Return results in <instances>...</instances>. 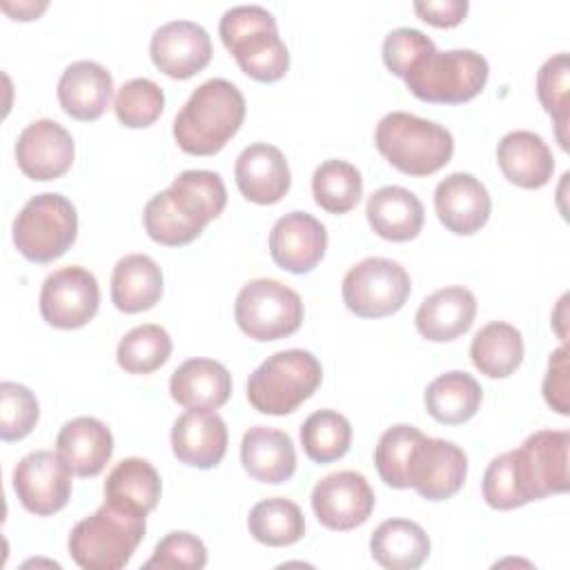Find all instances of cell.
<instances>
[{
    "instance_id": "obj_25",
    "label": "cell",
    "mask_w": 570,
    "mask_h": 570,
    "mask_svg": "<svg viewBox=\"0 0 570 570\" xmlns=\"http://www.w3.org/2000/svg\"><path fill=\"white\" fill-rule=\"evenodd\" d=\"M497 163L503 176L523 189H539L550 183L554 158L548 142L528 129L508 131L497 145Z\"/></svg>"
},
{
    "instance_id": "obj_36",
    "label": "cell",
    "mask_w": 570,
    "mask_h": 570,
    "mask_svg": "<svg viewBox=\"0 0 570 570\" xmlns=\"http://www.w3.org/2000/svg\"><path fill=\"white\" fill-rule=\"evenodd\" d=\"M352 425L336 410H316L301 425V445L314 463H332L347 454Z\"/></svg>"
},
{
    "instance_id": "obj_23",
    "label": "cell",
    "mask_w": 570,
    "mask_h": 570,
    "mask_svg": "<svg viewBox=\"0 0 570 570\" xmlns=\"http://www.w3.org/2000/svg\"><path fill=\"white\" fill-rule=\"evenodd\" d=\"M111 94V73L94 60L71 62L58 80L60 107L76 120H98L107 111Z\"/></svg>"
},
{
    "instance_id": "obj_3",
    "label": "cell",
    "mask_w": 570,
    "mask_h": 570,
    "mask_svg": "<svg viewBox=\"0 0 570 570\" xmlns=\"http://www.w3.org/2000/svg\"><path fill=\"white\" fill-rule=\"evenodd\" d=\"M225 49L258 82H276L289 69V51L278 36L276 18L261 4H236L218 24Z\"/></svg>"
},
{
    "instance_id": "obj_30",
    "label": "cell",
    "mask_w": 570,
    "mask_h": 570,
    "mask_svg": "<svg viewBox=\"0 0 570 570\" xmlns=\"http://www.w3.org/2000/svg\"><path fill=\"white\" fill-rule=\"evenodd\" d=\"M160 474L140 456L122 459L111 468L105 481V501L138 514H149L160 499Z\"/></svg>"
},
{
    "instance_id": "obj_21",
    "label": "cell",
    "mask_w": 570,
    "mask_h": 570,
    "mask_svg": "<svg viewBox=\"0 0 570 570\" xmlns=\"http://www.w3.org/2000/svg\"><path fill=\"white\" fill-rule=\"evenodd\" d=\"M234 176L240 194L256 205L278 203L292 183L283 151L269 142H252L245 147L236 158Z\"/></svg>"
},
{
    "instance_id": "obj_41",
    "label": "cell",
    "mask_w": 570,
    "mask_h": 570,
    "mask_svg": "<svg viewBox=\"0 0 570 570\" xmlns=\"http://www.w3.org/2000/svg\"><path fill=\"white\" fill-rule=\"evenodd\" d=\"M40 403L36 394L20 383L2 381L0 383V439L20 441L38 423Z\"/></svg>"
},
{
    "instance_id": "obj_27",
    "label": "cell",
    "mask_w": 570,
    "mask_h": 570,
    "mask_svg": "<svg viewBox=\"0 0 570 570\" xmlns=\"http://www.w3.org/2000/svg\"><path fill=\"white\" fill-rule=\"evenodd\" d=\"M365 216L381 238L405 243L419 236L425 209L414 191L399 185H385L370 194Z\"/></svg>"
},
{
    "instance_id": "obj_7",
    "label": "cell",
    "mask_w": 570,
    "mask_h": 570,
    "mask_svg": "<svg viewBox=\"0 0 570 570\" xmlns=\"http://www.w3.org/2000/svg\"><path fill=\"white\" fill-rule=\"evenodd\" d=\"M13 245L31 263L60 258L76 240L78 214L73 203L56 191L31 196L13 218Z\"/></svg>"
},
{
    "instance_id": "obj_28",
    "label": "cell",
    "mask_w": 570,
    "mask_h": 570,
    "mask_svg": "<svg viewBox=\"0 0 570 570\" xmlns=\"http://www.w3.org/2000/svg\"><path fill=\"white\" fill-rule=\"evenodd\" d=\"M169 394L187 410H218L232 394V374L214 358H187L171 372Z\"/></svg>"
},
{
    "instance_id": "obj_2",
    "label": "cell",
    "mask_w": 570,
    "mask_h": 570,
    "mask_svg": "<svg viewBox=\"0 0 570 570\" xmlns=\"http://www.w3.org/2000/svg\"><path fill=\"white\" fill-rule=\"evenodd\" d=\"M245 120V96L225 78H209L194 89L174 118V140L185 154L220 151Z\"/></svg>"
},
{
    "instance_id": "obj_8",
    "label": "cell",
    "mask_w": 570,
    "mask_h": 570,
    "mask_svg": "<svg viewBox=\"0 0 570 570\" xmlns=\"http://www.w3.org/2000/svg\"><path fill=\"white\" fill-rule=\"evenodd\" d=\"M488 73V60L474 49H436L403 80L419 100L461 105L483 91Z\"/></svg>"
},
{
    "instance_id": "obj_4",
    "label": "cell",
    "mask_w": 570,
    "mask_h": 570,
    "mask_svg": "<svg viewBox=\"0 0 570 570\" xmlns=\"http://www.w3.org/2000/svg\"><path fill=\"white\" fill-rule=\"evenodd\" d=\"M374 145L392 167L407 176H430L454 154L450 129L407 111L385 114L376 125Z\"/></svg>"
},
{
    "instance_id": "obj_13",
    "label": "cell",
    "mask_w": 570,
    "mask_h": 570,
    "mask_svg": "<svg viewBox=\"0 0 570 570\" xmlns=\"http://www.w3.org/2000/svg\"><path fill=\"white\" fill-rule=\"evenodd\" d=\"M71 470L58 452L33 450L13 468V490L24 510L38 517L60 512L71 497Z\"/></svg>"
},
{
    "instance_id": "obj_18",
    "label": "cell",
    "mask_w": 570,
    "mask_h": 570,
    "mask_svg": "<svg viewBox=\"0 0 570 570\" xmlns=\"http://www.w3.org/2000/svg\"><path fill=\"white\" fill-rule=\"evenodd\" d=\"M327 249L325 225L307 212L281 216L269 232L272 261L292 274L312 272Z\"/></svg>"
},
{
    "instance_id": "obj_43",
    "label": "cell",
    "mask_w": 570,
    "mask_h": 570,
    "mask_svg": "<svg viewBox=\"0 0 570 570\" xmlns=\"http://www.w3.org/2000/svg\"><path fill=\"white\" fill-rule=\"evenodd\" d=\"M207 563V548L205 543L185 530H174L165 534L158 543L154 554L145 561V570L151 568H189L198 570Z\"/></svg>"
},
{
    "instance_id": "obj_6",
    "label": "cell",
    "mask_w": 570,
    "mask_h": 570,
    "mask_svg": "<svg viewBox=\"0 0 570 570\" xmlns=\"http://www.w3.org/2000/svg\"><path fill=\"white\" fill-rule=\"evenodd\" d=\"M323 381L318 358L307 350H281L267 356L247 379V401L254 410L285 416L307 401Z\"/></svg>"
},
{
    "instance_id": "obj_32",
    "label": "cell",
    "mask_w": 570,
    "mask_h": 570,
    "mask_svg": "<svg viewBox=\"0 0 570 570\" xmlns=\"http://www.w3.org/2000/svg\"><path fill=\"white\" fill-rule=\"evenodd\" d=\"M483 399L479 381L461 370L445 372L428 383L423 403L432 419L445 425H459L470 421Z\"/></svg>"
},
{
    "instance_id": "obj_34",
    "label": "cell",
    "mask_w": 570,
    "mask_h": 570,
    "mask_svg": "<svg viewBox=\"0 0 570 570\" xmlns=\"http://www.w3.org/2000/svg\"><path fill=\"white\" fill-rule=\"evenodd\" d=\"M247 528L258 543L283 548L301 541L305 534V519L294 501L285 497H269L252 505Z\"/></svg>"
},
{
    "instance_id": "obj_20",
    "label": "cell",
    "mask_w": 570,
    "mask_h": 570,
    "mask_svg": "<svg viewBox=\"0 0 570 570\" xmlns=\"http://www.w3.org/2000/svg\"><path fill=\"white\" fill-rule=\"evenodd\" d=\"M434 209L439 220L450 232L468 236L488 223L492 200L485 185L476 176L454 171L439 180L434 189Z\"/></svg>"
},
{
    "instance_id": "obj_38",
    "label": "cell",
    "mask_w": 570,
    "mask_h": 570,
    "mask_svg": "<svg viewBox=\"0 0 570 570\" xmlns=\"http://www.w3.org/2000/svg\"><path fill=\"white\" fill-rule=\"evenodd\" d=\"M421 436L423 432L407 423L392 425L381 434L374 448V465L379 476L385 481V485L396 490L407 488V479H405L407 461Z\"/></svg>"
},
{
    "instance_id": "obj_47",
    "label": "cell",
    "mask_w": 570,
    "mask_h": 570,
    "mask_svg": "<svg viewBox=\"0 0 570 570\" xmlns=\"http://www.w3.org/2000/svg\"><path fill=\"white\" fill-rule=\"evenodd\" d=\"M2 9L7 13H11L16 20H33L40 11L47 9V2L45 0H40V2H18V4L2 2Z\"/></svg>"
},
{
    "instance_id": "obj_11",
    "label": "cell",
    "mask_w": 570,
    "mask_h": 570,
    "mask_svg": "<svg viewBox=\"0 0 570 570\" xmlns=\"http://www.w3.org/2000/svg\"><path fill=\"white\" fill-rule=\"evenodd\" d=\"M410 289L405 267L383 256H370L352 265L341 285L345 307L361 318H383L399 312Z\"/></svg>"
},
{
    "instance_id": "obj_10",
    "label": "cell",
    "mask_w": 570,
    "mask_h": 570,
    "mask_svg": "<svg viewBox=\"0 0 570 570\" xmlns=\"http://www.w3.org/2000/svg\"><path fill=\"white\" fill-rule=\"evenodd\" d=\"M568 430H537L517 450H510L512 474L523 505L568 490Z\"/></svg>"
},
{
    "instance_id": "obj_42",
    "label": "cell",
    "mask_w": 570,
    "mask_h": 570,
    "mask_svg": "<svg viewBox=\"0 0 570 570\" xmlns=\"http://www.w3.org/2000/svg\"><path fill=\"white\" fill-rule=\"evenodd\" d=\"M434 51L432 38L414 27L392 29L383 40V62L399 78H405Z\"/></svg>"
},
{
    "instance_id": "obj_12",
    "label": "cell",
    "mask_w": 570,
    "mask_h": 570,
    "mask_svg": "<svg viewBox=\"0 0 570 570\" xmlns=\"http://www.w3.org/2000/svg\"><path fill=\"white\" fill-rule=\"evenodd\" d=\"M100 305L96 276L80 265H67L51 272L40 289V314L58 330L87 325Z\"/></svg>"
},
{
    "instance_id": "obj_9",
    "label": "cell",
    "mask_w": 570,
    "mask_h": 570,
    "mask_svg": "<svg viewBox=\"0 0 570 570\" xmlns=\"http://www.w3.org/2000/svg\"><path fill=\"white\" fill-rule=\"evenodd\" d=\"M303 314L298 292L276 278H254L245 283L234 303L238 327L254 341L292 336L301 327Z\"/></svg>"
},
{
    "instance_id": "obj_31",
    "label": "cell",
    "mask_w": 570,
    "mask_h": 570,
    "mask_svg": "<svg viewBox=\"0 0 570 570\" xmlns=\"http://www.w3.org/2000/svg\"><path fill=\"white\" fill-rule=\"evenodd\" d=\"M372 559L387 570H414L430 554V537L410 519H387L370 537Z\"/></svg>"
},
{
    "instance_id": "obj_39",
    "label": "cell",
    "mask_w": 570,
    "mask_h": 570,
    "mask_svg": "<svg viewBox=\"0 0 570 570\" xmlns=\"http://www.w3.org/2000/svg\"><path fill=\"white\" fill-rule=\"evenodd\" d=\"M163 107H165V94L149 78H131L122 82L114 100L116 118L131 129H142L154 125L163 114Z\"/></svg>"
},
{
    "instance_id": "obj_33",
    "label": "cell",
    "mask_w": 570,
    "mask_h": 570,
    "mask_svg": "<svg viewBox=\"0 0 570 570\" xmlns=\"http://www.w3.org/2000/svg\"><path fill=\"white\" fill-rule=\"evenodd\" d=\"M470 358L490 379L510 376L523 361L521 332L505 321L485 323L470 343Z\"/></svg>"
},
{
    "instance_id": "obj_15",
    "label": "cell",
    "mask_w": 570,
    "mask_h": 570,
    "mask_svg": "<svg viewBox=\"0 0 570 570\" xmlns=\"http://www.w3.org/2000/svg\"><path fill=\"white\" fill-rule=\"evenodd\" d=\"M312 510L330 530H354L374 510V490L356 470H341L323 476L312 490Z\"/></svg>"
},
{
    "instance_id": "obj_1",
    "label": "cell",
    "mask_w": 570,
    "mask_h": 570,
    "mask_svg": "<svg viewBox=\"0 0 570 570\" xmlns=\"http://www.w3.org/2000/svg\"><path fill=\"white\" fill-rule=\"evenodd\" d=\"M225 205L227 189L216 171L187 169L147 200L142 209L145 232L160 245H187L203 234L212 218L223 214Z\"/></svg>"
},
{
    "instance_id": "obj_46",
    "label": "cell",
    "mask_w": 570,
    "mask_h": 570,
    "mask_svg": "<svg viewBox=\"0 0 570 570\" xmlns=\"http://www.w3.org/2000/svg\"><path fill=\"white\" fill-rule=\"evenodd\" d=\"M468 0H416L414 11L434 27H456L468 13Z\"/></svg>"
},
{
    "instance_id": "obj_14",
    "label": "cell",
    "mask_w": 570,
    "mask_h": 570,
    "mask_svg": "<svg viewBox=\"0 0 570 570\" xmlns=\"http://www.w3.org/2000/svg\"><path fill=\"white\" fill-rule=\"evenodd\" d=\"M468 476L465 452L445 439L421 436L407 461V488H414L428 501L454 497Z\"/></svg>"
},
{
    "instance_id": "obj_40",
    "label": "cell",
    "mask_w": 570,
    "mask_h": 570,
    "mask_svg": "<svg viewBox=\"0 0 570 570\" xmlns=\"http://www.w3.org/2000/svg\"><path fill=\"white\" fill-rule=\"evenodd\" d=\"M568 73H570V62L568 53L561 51L552 58H548L539 73H537V94L543 105V109L552 116L557 125V138L559 145L566 149L568 138H566V127H568Z\"/></svg>"
},
{
    "instance_id": "obj_17",
    "label": "cell",
    "mask_w": 570,
    "mask_h": 570,
    "mask_svg": "<svg viewBox=\"0 0 570 570\" xmlns=\"http://www.w3.org/2000/svg\"><path fill=\"white\" fill-rule=\"evenodd\" d=\"M151 62L169 78H191L212 60V40L203 24L169 20L149 40Z\"/></svg>"
},
{
    "instance_id": "obj_45",
    "label": "cell",
    "mask_w": 570,
    "mask_h": 570,
    "mask_svg": "<svg viewBox=\"0 0 570 570\" xmlns=\"http://www.w3.org/2000/svg\"><path fill=\"white\" fill-rule=\"evenodd\" d=\"M543 399L559 414H568V350L557 347L548 358V372L543 379Z\"/></svg>"
},
{
    "instance_id": "obj_19",
    "label": "cell",
    "mask_w": 570,
    "mask_h": 570,
    "mask_svg": "<svg viewBox=\"0 0 570 570\" xmlns=\"http://www.w3.org/2000/svg\"><path fill=\"white\" fill-rule=\"evenodd\" d=\"M174 456L191 468H216L227 452V425L216 410L191 407L171 428Z\"/></svg>"
},
{
    "instance_id": "obj_24",
    "label": "cell",
    "mask_w": 570,
    "mask_h": 570,
    "mask_svg": "<svg viewBox=\"0 0 570 570\" xmlns=\"http://www.w3.org/2000/svg\"><path fill=\"white\" fill-rule=\"evenodd\" d=\"M476 316V298L463 285H450L432 292L416 309L414 323L423 338L434 343L454 341L465 334Z\"/></svg>"
},
{
    "instance_id": "obj_29",
    "label": "cell",
    "mask_w": 570,
    "mask_h": 570,
    "mask_svg": "<svg viewBox=\"0 0 570 570\" xmlns=\"http://www.w3.org/2000/svg\"><path fill=\"white\" fill-rule=\"evenodd\" d=\"M163 296V272L147 254L122 256L111 272V303L125 312L136 314L154 307Z\"/></svg>"
},
{
    "instance_id": "obj_37",
    "label": "cell",
    "mask_w": 570,
    "mask_h": 570,
    "mask_svg": "<svg viewBox=\"0 0 570 570\" xmlns=\"http://www.w3.org/2000/svg\"><path fill=\"white\" fill-rule=\"evenodd\" d=\"M171 354V336L156 323L129 330L116 350L118 365L129 374H151L167 363Z\"/></svg>"
},
{
    "instance_id": "obj_16",
    "label": "cell",
    "mask_w": 570,
    "mask_h": 570,
    "mask_svg": "<svg viewBox=\"0 0 570 570\" xmlns=\"http://www.w3.org/2000/svg\"><path fill=\"white\" fill-rule=\"evenodd\" d=\"M71 134L51 118L29 122L16 142V160L20 171L31 180H53L69 171L73 163Z\"/></svg>"
},
{
    "instance_id": "obj_22",
    "label": "cell",
    "mask_w": 570,
    "mask_h": 570,
    "mask_svg": "<svg viewBox=\"0 0 570 570\" xmlns=\"http://www.w3.org/2000/svg\"><path fill=\"white\" fill-rule=\"evenodd\" d=\"M56 452L76 476H96L114 454V436L100 419L76 416L60 428Z\"/></svg>"
},
{
    "instance_id": "obj_5",
    "label": "cell",
    "mask_w": 570,
    "mask_h": 570,
    "mask_svg": "<svg viewBox=\"0 0 570 570\" xmlns=\"http://www.w3.org/2000/svg\"><path fill=\"white\" fill-rule=\"evenodd\" d=\"M147 530L145 514L102 503L71 528L69 554L85 570H120Z\"/></svg>"
},
{
    "instance_id": "obj_44",
    "label": "cell",
    "mask_w": 570,
    "mask_h": 570,
    "mask_svg": "<svg viewBox=\"0 0 570 570\" xmlns=\"http://www.w3.org/2000/svg\"><path fill=\"white\" fill-rule=\"evenodd\" d=\"M481 492L485 503L494 510H514L523 505L514 483L510 452H503L488 463L481 481Z\"/></svg>"
},
{
    "instance_id": "obj_26",
    "label": "cell",
    "mask_w": 570,
    "mask_h": 570,
    "mask_svg": "<svg viewBox=\"0 0 570 570\" xmlns=\"http://www.w3.org/2000/svg\"><path fill=\"white\" fill-rule=\"evenodd\" d=\"M240 463L252 479L278 485L296 472V450L287 432L254 425L243 434Z\"/></svg>"
},
{
    "instance_id": "obj_35",
    "label": "cell",
    "mask_w": 570,
    "mask_h": 570,
    "mask_svg": "<svg viewBox=\"0 0 570 570\" xmlns=\"http://www.w3.org/2000/svg\"><path fill=\"white\" fill-rule=\"evenodd\" d=\"M312 194L318 207L330 214H347L363 196L361 171L338 158L323 160L312 176Z\"/></svg>"
}]
</instances>
